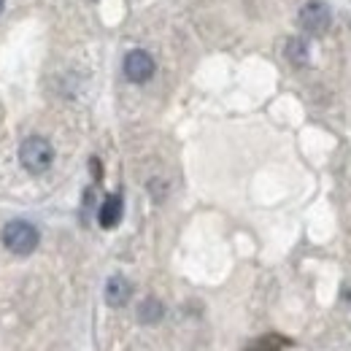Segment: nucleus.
Returning <instances> with one entry per match:
<instances>
[{"mask_svg": "<svg viewBox=\"0 0 351 351\" xmlns=\"http://www.w3.org/2000/svg\"><path fill=\"white\" fill-rule=\"evenodd\" d=\"M0 238H3V246H5L8 252L19 254V257L33 254V252L38 249V241H41L36 224H30V221H25V219L8 221V224L3 227V232H0Z\"/></svg>", "mask_w": 351, "mask_h": 351, "instance_id": "1", "label": "nucleus"}, {"mask_svg": "<svg viewBox=\"0 0 351 351\" xmlns=\"http://www.w3.org/2000/svg\"><path fill=\"white\" fill-rule=\"evenodd\" d=\"M51 160H54V149H51V143L46 138H41V135L27 138L22 143V149H19V162L30 173H46L49 165H51Z\"/></svg>", "mask_w": 351, "mask_h": 351, "instance_id": "2", "label": "nucleus"}, {"mask_svg": "<svg viewBox=\"0 0 351 351\" xmlns=\"http://www.w3.org/2000/svg\"><path fill=\"white\" fill-rule=\"evenodd\" d=\"M332 25V11L324 0H308L300 8V27L311 36H322L327 33Z\"/></svg>", "mask_w": 351, "mask_h": 351, "instance_id": "3", "label": "nucleus"}, {"mask_svg": "<svg viewBox=\"0 0 351 351\" xmlns=\"http://www.w3.org/2000/svg\"><path fill=\"white\" fill-rule=\"evenodd\" d=\"M125 76L130 79L132 84H143L154 76V60L149 51L143 49H132L125 57Z\"/></svg>", "mask_w": 351, "mask_h": 351, "instance_id": "4", "label": "nucleus"}, {"mask_svg": "<svg viewBox=\"0 0 351 351\" xmlns=\"http://www.w3.org/2000/svg\"><path fill=\"white\" fill-rule=\"evenodd\" d=\"M132 298V284L125 276H111L106 284V303L111 308H122Z\"/></svg>", "mask_w": 351, "mask_h": 351, "instance_id": "5", "label": "nucleus"}, {"mask_svg": "<svg viewBox=\"0 0 351 351\" xmlns=\"http://www.w3.org/2000/svg\"><path fill=\"white\" fill-rule=\"evenodd\" d=\"M119 219H122V197L119 195H108L103 200L100 211H97V221H100L103 230H111V227L119 224Z\"/></svg>", "mask_w": 351, "mask_h": 351, "instance_id": "6", "label": "nucleus"}, {"mask_svg": "<svg viewBox=\"0 0 351 351\" xmlns=\"http://www.w3.org/2000/svg\"><path fill=\"white\" fill-rule=\"evenodd\" d=\"M162 316H165V308L157 298H146L138 306V322L141 324H157V322H162Z\"/></svg>", "mask_w": 351, "mask_h": 351, "instance_id": "7", "label": "nucleus"}, {"mask_svg": "<svg viewBox=\"0 0 351 351\" xmlns=\"http://www.w3.org/2000/svg\"><path fill=\"white\" fill-rule=\"evenodd\" d=\"M284 54H287V60L292 65H308V44L303 38H289Z\"/></svg>", "mask_w": 351, "mask_h": 351, "instance_id": "8", "label": "nucleus"}, {"mask_svg": "<svg viewBox=\"0 0 351 351\" xmlns=\"http://www.w3.org/2000/svg\"><path fill=\"white\" fill-rule=\"evenodd\" d=\"M284 346H287L284 338H278V335H263L252 346H246V351H281Z\"/></svg>", "mask_w": 351, "mask_h": 351, "instance_id": "9", "label": "nucleus"}, {"mask_svg": "<svg viewBox=\"0 0 351 351\" xmlns=\"http://www.w3.org/2000/svg\"><path fill=\"white\" fill-rule=\"evenodd\" d=\"M89 168H92V176H95V178H100V160L92 157V160H89Z\"/></svg>", "mask_w": 351, "mask_h": 351, "instance_id": "10", "label": "nucleus"}, {"mask_svg": "<svg viewBox=\"0 0 351 351\" xmlns=\"http://www.w3.org/2000/svg\"><path fill=\"white\" fill-rule=\"evenodd\" d=\"M3 5H5V0H0V11H3Z\"/></svg>", "mask_w": 351, "mask_h": 351, "instance_id": "11", "label": "nucleus"}]
</instances>
